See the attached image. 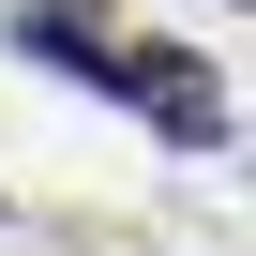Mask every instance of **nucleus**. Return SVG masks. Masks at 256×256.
Instances as JSON below:
<instances>
[{"label":"nucleus","mask_w":256,"mask_h":256,"mask_svg":"<svg viewBox=\"0 0 256 256\" xmlns=\"http://www.w3.org/2000/svg\"><path fill=\"white\" fill-rule=\"evenodd\" d=\"M16 46H30L46 76H76V90H120V106H136L151 136H181V151L226 136V90H211L196 60H166V46H120V30H90V16H16Z\"/></svg>","instance_id":"f257e3e1"}]
</instances>
